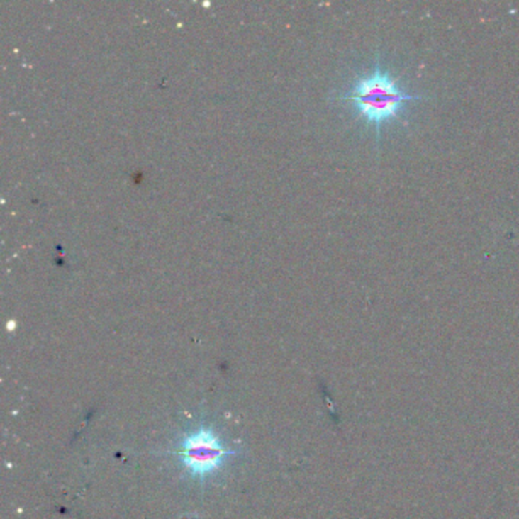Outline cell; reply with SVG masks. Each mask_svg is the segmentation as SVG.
Here are the masks:
<instances>
[{
  "mask_svg": "<svg viewBox=\"0 0 519 519\" xmlns=\"http://www.w3.org/2000/svg\"><path fill=\"white\" fill-rule=\"evenodd\" d=\"M232 454L233 451L227 450L220 437L207 428L186 435L179 452L184 468L196 479H204L220 469L227 455Z\"/></svg>",
  "mask_w": 519,
  "mask_h": 519,
  "instance_id": "7a4b0ae2",
  "label": "cell"
},
{
  "mask_svg": "<svg viewBox=\"0 0 519 519\" xmlns=\"http://www.w3.org/2000/svg\"><path fill=\"white\" fill-rule=\"evenodd\" d=\"M342 99L354 102L358 116L364 119L369 127L375 128L379 140L382 127L398 121L408 102L423 101L427 98L422 95H411L407 90H403L399 79L393 77L387 69H382L378 58L375 69L357 78Z\"/></svg>",
  "mask_w": 519,
  "mask_h": 519,
  "instance_id": "6da1fadb",
  "label": "cell"
}]
</instances>
